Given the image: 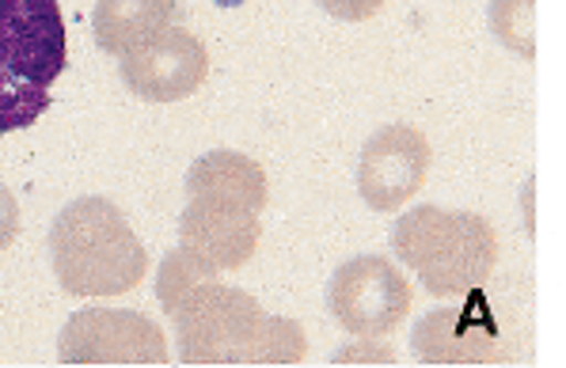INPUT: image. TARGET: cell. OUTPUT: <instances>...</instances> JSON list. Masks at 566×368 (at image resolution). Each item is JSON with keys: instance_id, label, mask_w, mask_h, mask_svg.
I'll return each mask as SVG.
<instances>
[{"instance_id": "obj_11", "label": "cell", "mask_w": 566, "mask_h": 368, "mask_svg": "<svg viewBox=\"0 0 566 368\" xmlns=\"http://www.w3.org/2000/svg\"><path fill=\"white\" fill-rule=\"evenodd\" d=\"M176 15V0H99L92 12V31L103 54L126 57L168 31Z\"/></svg>"}, {"instance_id": "obj_13", "label": "cell", "mask_w": 566, "mask_h": 368, "mask_svg": "<svg viewBox=\"0 0 566 368\" xmlns=\"http://www.w3.org/2000/svg\"><path fill=\"white\" fill-rule=\"evenodd\" d=\"M491 31L513 54L536 57V0H491Z\"/></svg>"}, {"instance_id": "obj_7", "label": "cell", "mask_w": 566, "mask_h": 368, "mask_svg": "<svg viewBox=\"0 0 566 368\" xmlns=\"http://www.w3.org/2000/svg\"><path fill=\"white\" fill-rule=\"evenodd\" d=\"M61 365H168V341L142 312L84 308L61 330Z\"/></svg>"}, {"instance_id": "obj_9", "label": "cell", "mask_w": 566, "mask_h": 368, "mask_svg": "<svg viewBox=\"0 0 566 368\" xmlns=\"http://www.w3.org/2000/svg\"><path fill=\"white\" fill-rule=\"evenodd\" d=\"M209 76V54L202 39L182 28L156 34L134 54L122 57V84L145 103H179L195 95Z\"/></svg>"}, {"instance_id": "obj_5", "label": "cell", "mask_w": 566, "mask_h": 368, "mask_svg": "<svg viewBox=\"0 0 566 368\" xmlns=\"http://www.w3.org/2000/svg\"><path fill=\"white\" fill-rule=\"evenodd\" d=\"M391 248L441 301L475 293L499 262V235L486 217L468 209L415 206L391 232Z\"/></svg>"}, {"instance_id": "obj_12", "label": "cell", "mask_w": 566, "mask_h": 368, "mask_svg": "<svg viewBox=\"0 0 566 368\" xmlns=\"http://www.w3.org/2000/svg\"><path fill=\"white\" fill-rule=\"evenodd\" d=\"M217 274H221V270L209 266L206 259H198L195 251H187V248L171 251V255L160 262V274H156V296H160V308L171 315V308H176L190 288L209 282V277H217Z\"/></svg>"}, {"instance_id": "obj_3", "label": "cell", "mask_w": 566, "mask_h": 368, "mask_svg": "<svg viewBox=\"0 0 566 368\" xmlns=\"http://www.w3.org/2000/svg\"><path fill=\"white\" fill-rule=\"evenodd\" d=\"M54 274L69 296H122L142 285L149 251L111 198H76L50 224Z\"/></svg>"}, {"instance_id": "obj_10", "label": "cell", "mask_w": 566, "mask_h": 368, "mask_svg": "<svg viewBox=\"0 0 566 368\" xmlns=\"http://www.w3.org/2000/svg\"><path fill=\"white\" fill-rule=\"evenodd\" d=\"M411 349L422 365H502L510 361L499 341V323L486 304H457L422 315L411 335Z\"/></svg>"}, {"instance_id": "obj_2", "label": "cell", "mask_w": 566, "mask_h": 368, "mask_svg": "<svg viewBox=\"0 0 566 368\" xmlns=\"http://www.w3.org/2000/svg\"><path fill=\"white\" fill-rule=\"evenodd\" d=\"M182 365H297L308 349L301 323L266 315L251 293L217 277L171 308Z\"/></svg>"}, {"instance_id": "obj_16", "label": "cell", "mask_w": 566, "mask_h": 368, "mask_svg": "<svg viewBox=\"0 0 566 368\" xmlns=\"http://www.w3.org/2000/svg\"><path fill=\"white\" fill-rule=\"evenodd\" d=\"M20 235V201L0 182V251H8Z\"/></svg>"}, {"instance_id": "obj_14", "label": "cell", "mask_w": 566, "mask_h": 368, "mask_svg": "<svg viewBox=\"0 0 566 368\" xmlns=\"http://www.w3.org/2000/svg\"><path fill=\"white\" fill-rule=\"evenodd\" d=\"M350 361L354 365H396V349L380 338H361L335 354V365H350Z\"/></svg>"}, {"instance_id": "obj_8", "label": "cell", "mask_w": 566, "mask_h": 368, "mask_svg": "<svg viewBox=\"0 0 566 368\" xmlns=\"http://www.w3.org/2000/svg\"><path fill=\"white\" fill-rule=\"evenodd\" d=\"M430 171V141L407 122H391L365 141L358 160V190L377 213L407 206Z\"/></svg>"}, {"instance_id": "obj_1", "label": "cell", "mask_w": 566, "mask_h": 368, "mask_svg": "<svg viewBox=\"0 0 566 368\" xmlns=\"http://www.w3.org/2000/svg\"><path fill=\"white\" fill-rule=\"evenodd\" d=\"M266 171L251 156L217 148L190 164L179 243L217 270H240L263 240Z\"/></svg>"}, {"instance_id": "obj_15", "label": "cell", "mask_w": 566, "mask_h": 368, "mask_svg": "<svg viewBox=\"0 0 566 368\" xmlns=\"http://www.w3.org/2000/svg\"><path fill=\"white\" fill-rule=\"evenodd\" d=\"M324 12H331L335 20H350V23H361V20H373V15L385 8V0H316Z\"/></svg>"}, {"instance_id": "obj_6", "label": "cell", "mask_w": 566, "mask_h": 368, "mask_svg": "<svg viewBox=\"0 0 566 368\" xmlns=\"http://www.w3.org/2000/svg\"><path fill=\"white\" fill-rule=\"evenodd\" d=\"M335 319L358 338H385L411 312V285L380 255L350 259L327 285Z\"/></svg>"}, {"instance_id": "obj_4", "label": "cell", "mask_w": 566, "mask_h": 368, "mask_svg": "<svg viewBox=\"0 0 566 368\" xmlns=\"http://www.w3.org/2000/svg\"><path fill=\"white\" fill-rule=\"evenodd\" d=\"M69 42L57 0H0V134L28 129L50 111Z\"/></svg>"}]
</instances>
